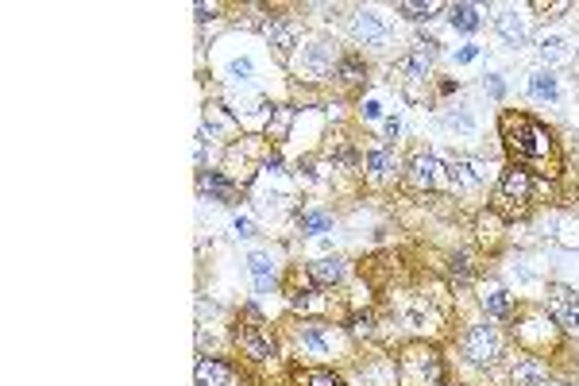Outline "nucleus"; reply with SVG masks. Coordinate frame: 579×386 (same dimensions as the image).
<instances>
[{
    "instance_id": "nucleus-3",
    "label": "nucleus",
    "mask_w": 579,
    "mask_h": 386,
    "mask_svg": "<svg viewBox=\"0 0 579 386\" xmlns=\"http://www.w3.org/2000/svg\"><path fill=\"white\" fill-rule=\"evenodd\" d=\"M525 201H529V171H521V166H510V171L498 178L495 213L506 216V220H514V216L525 213Z\"/></svg>"
},
{
    "instance_id": "nucleus-23",
    "label": "nucleus",
    "mask_w": 579,
    "mask_h": 386,
    "mask_svg": "<svg viewBox=\"0 0 579 386\" xmlns=\"http://www.w3.org/2000/svg\"><path fill=\"white\" fill-rule=\"evenodd\" d=\"M483 309H487L490 317H510V298H506V290L490 286L487 294H483Z\"/></svg>"
},
{
    "instance_id": "nucleus-8",
    "label": "nucleus",
    "mask_w": 579,
    "mask_h": 386,
    "mask_svg": "<svg viewBox=\"0 0 579 386\" xmlns=\"http://www.w3.org/2000/svg\"><path fill=\"white\" fill-rule=\"evenodd\" d=\"M332 59H336V54H332L328 43H309L298 59V73H306V78H325L332 70Z\"/></svg>"
},
{
    "instance_id": "nucleus-11",
    "label": "nucleus",
    "mask_w": 579,
    "mask_h": 386,
    "mask_svg": "<svg viewBox=\"0 0 579 386\" xmlns=\"http://www.w3.org/2000/svg\"><path fill=\"white\" fill-rule=\"evenodd\" d=\"M193 379H197V386H228L232 382V367L221 363V360H201Z\"/></svg>"
},
{
    "instance_id": "nucleus-18",
    "label": "nucleus",
    "mask_w": 579,
    "mask_h": 386,
    "mask_svg": "<svg viewBox=\"0 0 579 386\" xmlns=\"http://www.w3.org/2000/svg\"><path fill=\"white\" fill-rule=\"evenodd\" d=\"M293 386H344V382H340V375L325 371V367H306V371L293 375Z\"/></svg>"
},
{
    "instance_id": "nucleus-29",
    "label": "nucleus",
    "mask_w": 579,
    "mask_h": 386,
    "mask_svg": "<svg viewBox=\"0 0 579 386\" xmlns=\"http://www.w3.org/2000/svg\"><path fill=\"white\" fill-rule=\"evenodd\" d=\"M448 124L455 128V131H463V136H471V131H475V120H471V112L468 108H455V112H448Z\"/></svg>"
},
{
    "instance_id": "nucleus-2",
    "label": "nucleus",
    "mask_w": 579,
    "mask_h": 386,
    "mask_svg": "<svg viewBox=\"0 0 579 386\" xmlns=\"http://www.w3.org/2000/svg\"><path fill=\"white\" fill-rule=\"evenodd\" d=\"M440 355L433 347H406L402 360H398V379L402 386H440Z\"/></svg>"
},
{
    "instance_id": "nucleus-10",
    "label": "nucleus",
    "mask_w": 579,
    "mask_h": 386,
    "mask_svg": "<svg viewBox=\"0 0 579 386\" xmlns=\"http://www.w3.org/2000/svg\"><path fill=\"white\" fill-rule=\"evenodd\" d=\"M440 171H444V166L436 163L433 155H417L413 163H410V182L421 186V190H433V186L440 182Z\"/></svg>"
},
{
    "instance_id": "nucleus-19",
    "label": "nucleus",
    "mask_w": 579,
    "mask_h": 386,
    "mask_svg": "<svg viewBox=\"0 0 579 386\" xmlns=\"http://www.w3.org/2000/svg\"><path fill=\"white\" fill-rule=\"evenodd\" d=\"M248 267H251V275H255V286L271 290V282H274V259L263 255V251H255V255L248 259Z\"/></svg>"
},
{
    "instance_id": "nucleus-17",
    "label": "nucleus",
    "mask_w": 579,
    "mask_h": 386,
    "mask_svg": "<svg viewBox=\"0 0 579 386\" xmlns=\"http://www.w3.org/2000/svg\"><path fill=\"white\" fill-rule=\"evenodd\" d=\"M332 336H328V325L325 321H309L301 328V347H309V352H328Z\"/></svg>"
},
{
    "instance_id": "nucleus-9",
    "label": "nucleus",
    "mask_w": 579,
    "mask_h": 386,
    "mask_svg": "<svg viewBox=\"0 0 579 386\" xmlns=\"http://www.w3.org/2000/svg\"><path fill=\"white\" fill-rule=\"evenodd\" d=\"M433 59H436V43H429V39H425V43H417L413 51L402 59V73H406L410 81H421L425 73H429Z\"/></svg>"
},
{
    "instance_id": "nucleus-32",
    "label": "nucleus",
    "mask_w": 579,
    "mask_h": 386,
    "mask_svg": "<svg viewBox=\"0 0 579 386\" xmlns=\"http://www.w3.org/2000/svg\"><path fill=\"white\" fill-rule=\"evenodd\" d=\"M483 89H487L490 97H502V93H506V89H502V81H498V73H487V78H483Z\"/></svg>"
},
{
    "instance_id": "nucleus-25",
    "label": "nucleus",
    "mask_w": 579,
    "mask_h": 386,
    "mask_svg": "<svg viewBox=\"0 0 579 386\" xmlns=\"http://www.w3.org/2000/svg\"><path fill=\"white\" fill-rule=\"evenodd\" d=\"M540 54H545L548 62L568 59V39H564V35H545V39H540Z\"/></svg>"
},
{
    "instance_id": "nucleus-13",
    "label": "nucleus",
    "mask_w": 579,
    "mask_h": 386,
    "mask_svg": "<svg viewBox=\"0 0 579 386\" xmlns=\"http://www.w3.org/2000/svg\"><path fill=\"white\" fill-rule=\"evenodd\" d=\"M448 178L455 182V190H471V186L483 182V166L479 163H468V158H455L448 166Z\"/></svg>"
},
{
    "instance_id": "nucleus-22",
    "label": "nucleus",
    "mask_w": 579,
    "mask_h": 386,
    "mask_svg": "<svg viewBox=\"0 0 579 386\" xmlns=\"http://www.w3.org/2000/svg\"><path fill=\"white\" fill-rule=\"evenodd\" d=\"M498 31H502V39H506L510 46H521V43H525V24L518 20V12H502V16H498Z\"/></svg>"
},
{
    "instance_id": "nucleus-30",
    "label": "nucleus",
    "mask_w": 579,
    "mask_h": 386,
    "mask_svg": "<svg viewBox=\"0 0 579 386\" xmlns=\"http://www.w3.org/2000/svg\"><path fill=\"white\" fill-rule=\"evenodd\" d=\"M251 70H255L251 59H232L228 62V73H232L236 81H251Z\"/></svg>"
},
{
    "instance_id": "nucleus-36",
    "label": "nucleus",
    "mask_w": 579,
    "mask_h": 386,
    "mask_svg": "<svg viewBox=\"0 0 579 386\" xmlns=\"http://www.w3.org/2000/svg\"><path fill=\"white\" fill-rule=\"evenodd\" d=\"M479 54V46H460V51H455V62H471Z\"/></svg>"
},
{
    "instance_id": "nucleus-27",
    "label": "nucleus",
    "mask_w": 579,
    "mask_h": 386,
    "mask_svg": "<svg viewBox=\"0 0 579 386\" xmlns=\"http://www.w3.org/2000/svg\"><path fill=\"white\" fill-rule=\"evenodd\" d=\"M205 190L216 197V201H228V197H232V182H228L224 174H216V171H208L205 174Z\"/></svg>"
},
{
    "instance_id": "nucleus-4",
    "label": "nucleus",
    "mask_w": 579,
    "mask_h": 386,
    "mask_svg": "<svg viewBox=\"0 0 579 386\" xmlns=\"http://www.w3.org/2000/svg\"><path fill=\"white\" fill-rule=\"evenodd\" d=\"M463 352H468L471 363H495L502 355V336L490 325H471L468 336H463Z\"/></svg>"
},
{
    "instance_id": "nucleus-39",
    "label": "nucleus",
    "mask_w": 579,
    "mask_h": 386,
    "mask_svg": "<svg viewBox=\"0 0 579 386\" xmlns=\"http://www.w3.org/2000/svg\"><path fill=\"white\" fill-rule=\"evenodd\" d=\"M398 128H402V124H398V116H391V120H386V136H391V139L398 136Z\"/></svg>"
},
{
    "instance_id": "nucleus-37",
    "label": "nucleus",
    "mask_w": 579,
    "mask_h": 386,
    "mask_svg": "<svg viewBox=\"0 0 579 386\" xmlns=\"http://www.w3.org/2000/svg\"><path fill=\"white\" fill-rule=\"evenodd\" d=\"M352 332L356 336H367V332H371V321H367V317H359V321L352 325Z\"/></svg>"
},
{
    "instance_id": "nucleus-24",
    "label": "nucleus",
    "mask_w": 579,
    "mask_h": 386,
    "mask_svg": "<svg viewBox=\"0 0 579 386\" xmlns=\"http://www.w3.org/2000/svg\"><path fill=\"white\" fill-rule=\"evenodd\" d=\"M290 120H293V108H274V120L267 124V139H286V131H290Z\"/></svg>"
},
{
    "instance_id": "nucleus-15",
    "label": "nucleus",
    "mask_w": 579,
    "mask_h": 386,
    "mask_svg": "<svg viewBox=\"0 0 579 386\" xmlns=\"http://www.w3.org/2000/svg\"><path fill=\"white\" fill-rule=\"evenodd\" d=\"M263 35L271 39V46H278V54H290V46H293V27L282 20V16H271V20L263 24Z\"/></svg>"
},
{
    "instance_id": "nucleus-5",
    "label": "nucleus",
    "mask_w": 579,
    "mask_h": 386,
    "mask_svg": "<svg viewBox=\"0 0 579 386\" xmlns=\"http://www.w3.org/2000/svg\"><path fill=\"white\" fill-rule=\"evenodd\" d=\"M548 313L560 328L579 336V294H572L568 286H553L548 290Z\"/></svg>"
},
{
    "instance_id": "nucleus-12",
    "label": "nucleus",
    "mask_w": 579,
    "mask_h": 386,
    "mask_svg": "<svg viewBox=\"0 0 579 386\" xmlns=\"http://www.w3.org/2000/svg\"><path fill=\"white\" fill-rule=\"evenodd\" d=\"M309 278L317 282V286H336V282L344 278V259L328 255V259H317V263H309Z\"/></svg>"
},
{
    "instance_id": "nucleus-34",
    "label": "nucleus",
    "mask_w": 579,
    "mask_h": 386,
    "mask_svg": "<svg viewBox=\"0 0 579 386\" xmlns=\"http://www.w3.org/2000/svg\"><path fill=\"white\" fill-rule=\"evenodd\" d=\"M452 275H455V278H468V275H471L468 255H455V259H452Z\"/></svg>"
},
{
    "instance_id": "nucleus-6",
    "label": "nucleus",
    "mask_w": 579,
    "mask_h": 386,
    "mask_svg": "<svg viewBox=\"0 0 579 386\" xmlns=\"http://www.w3.org/2000/svg\"><path fill=\"white\" fill-rule=\"evenodd\" d=\"M352 35L363 46H375V51H383V46L391 43V27L378 20L375 12H356L352 16Z\"/></svg>"
},
{
    "instance_id": "nucleus-33",
    "label": "nucleus",
    "mask_w": 579,
    "mask_h": 386,
    "mask_svg": "<svg viewBox=\"0 0 579 386\" xmlns=\"http://www.w3.org/2000/svg\"><path fill=\"white\" fill-rule=\"evenodd\" d=\"M232 228H236V236H243V240H248V236H255V224L248 220V216H236V224H232Z\"/></svg>"
},
{
    "instance_id": "nucleus-28",
    "label": "nucleus",
    "mask_w": 579,
    "mask_h": 386,
    "mask_svg": "<svg viewBox=\"0 0 579 386\" xmlns=\"http://www.w3.org/2000/svg\"><path fill=\"white\" fill-rule=\"evenodd\" d=\"M301 228H306V232H313V236H321V232H328V228H332V216L313 209V213H306V216H301Z\"/></svg>"
},
{
    "instance_id": "nucleus-21",
    "label": "nucleus",
    "mask_w": 579,
    "mask_h": 386,
    "mask_svg": "<svg viewBox=\"0 0 579 386\" xmlns=\"http://www.w3.org/2000/svg\"><path fill=\"white\" fill-rule=\"evenodd\" d=\"M398 166V158H394V147H378L367 155V171H371V178H386Z\"/></svg>"
},
{
    "instance_id": "nucleus-26",
    "label": "nucleus",
    "mask_w": 579,
    "mask_h": 386,
    "mask_svg": "<svg viewBox=\"0 0 579 386\" xmlns=\"http://www.w3.org/2000/svg\"><path fill=\"white\" fill-rule=\"evenodd\" d=\"M398 12H402V16H410V20H429L433 12H440V4H436V0H425V4L402 0V4H398Z\"/></svg>"
},
{
    "instance_id": "nucleus-20",
    "label": "nucleus",
    "mask_w": 579,
    "mask_h": 386,
    "mask_svg": "<svg viewBox=\"0 0 579 386\" xmlns=\"http://www.w3.org/2000/svg\"><path fill=\"white\" fill-rule=\"evenodd\" d=\"M529 93H533L537 101H553V97H556V78H553V70H533V73H529Z\"/></svg>"
},
{
    "instance_id": "nucleus-1",
    "label": "nucleus",
    "mask_w": 579,
    "mask_h": 386,
    "mask_svg": "<svg viewBox=\"0 0 579 386\" xmlns=\"http://www.w3.org/2000/svg\"><path fill=\"white\" fill-rule=\"evenodd\" d=\"M502 139H506L510 155L521 171H537L545 178L556 174V139L540 120L525 112H506L502 116Z\"/></svg>"
},
{
    "instance_id": "nucleus-35",
    "label": "nucleus",
    "mask_w": 579,
    "mask_h": 386,
    "mask_svg": "<svg viewBox=\"0 0 579 386\" xmlns=\"http://www.w3.org/2000/svg\"><path fill=\"white\" fill-rule=\"evenodd\" d=\"M363 116H367V120H378V116H383V105H378V101H367V105H363Z\"/></svg>"
},
{
    "instance_id": "nucleus-38",
    "label": "nucleus",
    "mask_w": 579,
    "mask_h": 386,
    "mask_svg": "<svg viewBox=\"0 0 579 386\" xmlns=\"http://www.w3.org/2000/svg\"><path fill=\"white\" fill-rule=\"evenodd\" d=\"M213 12H216L213 4H197V20H208V16H213Z\"/></svg>"
},
{
    "instance_id": "nucleus-14",
    "label": "nucleus",
    "mask_w": 579,
    "mask_h": 386,
    "mask_svg": "<svg viewBox=\"0 0 579 386\" xmlns=\"http://www.w3.org/2000/svg\"><path fill=\"white\" fill-rule=\"evenodd\" d=\"M545 363H540L537 360V355H521V360H518V367H514V382L518 386H540V382H545Z\"/></svg>"
},
{
    "instance_id": "nucleus-7",
    "label": "nucleus",
    "mask_w": 579,
    "mask_h": 386,
    "mask_svg": "<svg viewBox=\"0 0 579 386\" xmlns=\"http://www.w3.org/2000/svg\"><path fill=\"white\" fill-rule=\"evenodd\" d=\"M236 344H240V352L248 355V360H255V363H263V360L274 355V344L259 332V325H240L236 328Z\"/></svg>"
},
{
    "instance_id": "nucleus-31",
    "label": "nucleus",
    "mask_w": 579,
    "mask_h": 386,
    "mask_svg": "<svg viewBox=\"0 0 579 386\" xmlns=\"http://www.w3.org/2000/svg\"><path fill=\"white\" fill-rule=\"evenodd\" d=\"M340 78H344V81H359V78H363L359 62L356 59H344V62H340Z\"/></svg>"
},
{
    "instance_id": "nucleus-16",
    "label": "nucleus",
    "mask_w": 579,
    "mask_h": 386,
    "mask_svg": "<svg viewBox=\"0 0 579 386\" xmlns=\"http://www.w3.org/2000/svg\"><path fill=\"white\" fill-rule=\"evenodd\" d=\"M448 20H452V27L455 31H479V24H483V16H479V8L475 4H452L448 8Z\"/></svg>"
}]
</instances>
